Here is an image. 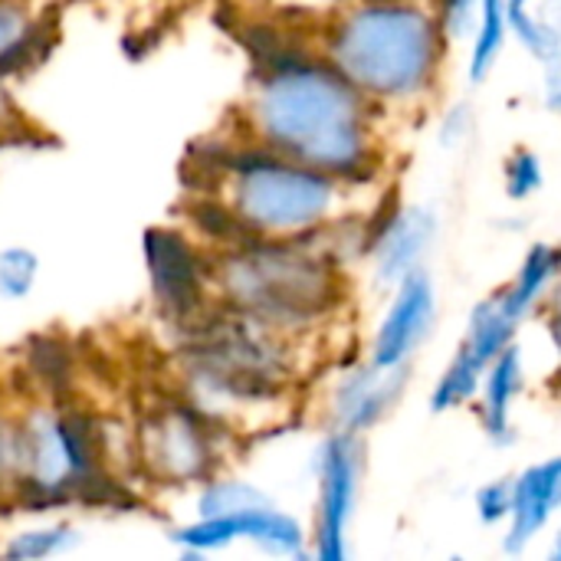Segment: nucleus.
<instances>
[{
    "instance_id": "f257e3e1",
    "label": "nucleus",
    "mask_w": 561,
    "mask_h": 561,
    "mask_svg": "<svg viewBox=\"0 0 561 561\" xmlns=\"http://www.w3.org/2000/svg\"><path fill=\"white\" fill-rule=\"evenodd\" d=\"M263 138L309 168L352 174L365 161L362 105L352 82L312 62H286L253 105Z\"/></svg>"
},
{
    "instance_id": "f03ea898",
    "label": "nucleus",
    "mask_w": 561,
    "mask_h": 561,
    "mask_svg": "<svg viewBox=\"0 0 561 561\" xmlns=\"http://www.w3.org/2000/svg\"><path fill=\"white\" fill-rule=\"evenodd\" d=\"M339 72L378 95L414 92L434 66V23L414 7H368L335 36Z\"/></svg>"
},
{
    "instance_id": "7ed1b4c3",
    "label": "nucleus",
    "mask_w": 561,
    "mask_h": 561,
    "mask_svg": "<svg viewBox=\"0 0 561 561\" xmlns=\"http://www.w3.org/2000/svg\"><path fill=\"white\" fill-rule=\"evenodd\" d=\"M99 457L92 431L82 417H59L49 411L33 414L20 427V490L36 506L62 503L72 496L99 493Z\"/></svg>"
},
{
    "instance_id": "20e7f679",
    "label": "nucleus",
    "mask_w": 561,
    "mask_h": 561,
    "mask_svg": "<svg viewBox=\"0 0 561 561\" xmlns=\"http://www.w3.org/2000/svg\"><path fill=\"white\" fill-rule=\"evenodd\" d=\"M233 207L247 230H299L316 224L332 204V181L312 168L286 164L270 154H237Z\"/></svg>"
},
{
    "instance_id": "39448f33",
    "label": "nucleus",
    "mask_w": 561,
    "mask_h": 561,
    "mask_svg": "<svg viewBox=\"0 0 561 561\" xmlns=\"http://www.w3.org/2000/svg\"><path fill=\"white\" fill-rule=\"evenodd\" d=\"M227 296L253 316L299 319L329 296L325 266L286 247H247L224 263Z\"/></svg>"
},
{
    "instance_id": "423d86ee",
    "label": "nucleus",
    "mask_w": 561,
    "mask_h": 561,
    "mask_svg": "<svg viewBox=\"0 0 561 561\" xmlns=\"http://www.w3.org/2000/svg\"><path fill=\"white\" fill-rule=\"evenodd\" d=\"M141 454L154 477L168 483L201 480L210 470V431L207 424L187 408H164L158 411L141 431Z\"/></svg>"
},
{
    "instance_id": "0eeeda50",
    "label": "nucleus",
    "mask_w": 561,
    "mask_h": 561,
    "mask_svg": "<svg viewBox=\"0 0 561 561\" xmlns=\"http://www.w3.org/2000/svg\"><path fill=\"white\" fill-rule=\"evenodd\" d=\"M237 539H250L260 542L270 552H299L302 546V529L276 513L273 506H253V510H240V513H224V516H204L197 526L178 529L174 542L194 549V552H210V549H224Z\"/></svg>"
},
{
    "instance_id": "6e6552de",
    "label": "nucleus",
    "mask_w": 561,
    "mask_h": 561,
    "mask_svg": "<svg viewBox=\"0 0 561 561\" xmlns=\"http://www.w3.org/2000/svg\"><path fill=\"white\" fill-rule=\"evenodd\" d=\"M355 483H358V447L348 434H335L322 450L319 556L325 561L345 559V529L355 506Z\"/></svg>"
},
{
    "instance_id": "1a4fd4ad",
    "label": "nucleus",
    "mask_w": 561,
    "mask_h": 561,
    "mask_svg": "<svg viewBox=\"0 0 561 561\" xmlns=\"http://www.w3.org/2000/svg\"><path fill=\"white\" fill-rule=\"evenodd\" d=\"M145 260L158 302L174 316H191L204 296V273L187 240L171 230H148Z\"/></svg>"
},
{
    "instance_id": "9d476101",
    "label": "nucleus",
    "mask_w": 561,
    "mask_h": 561,
    "mask_svg": "<svg viewBox=\"0 0 561 561\" xmlns=\"http://www.w3.org/2000/svg\"><path fill=\"white\" fill-rule=\"evenodd\" d=\"M434 319V289L431 279L424 273H408L398 302L391 306L378 342H375V365L394 371L411 352L414 345L427 335Z\"/></svg>"
},
{
    "instance_id": "9b49d317",
    "label": "nucleus",
    "mask_w": 561,
    "mask_h": 561,
    "mask_svg": "<svg viewBox=\"0 0 561 561\" xmlns=\"http://www.w3.org/2000/svg\"><path fill=\"white\" fill-rule=\"evenodd\" d=\"M561 506V457L526 470L516 480L513 493V529L506 539L510 552H523V546L552 519Z\"/></svg>"
},
{
    "instance_id": "f8f14e48",
    "label": "nucleus",
    "mask_w": 561,
    "mask_h": 561,
    "mask_svg": "<svg viewBox=\"0 0 561 561\" xmlns=\"http://www.w3.org/2000/svg\"><path fill=\"white\" fill-rule=\"evenodd\" d=\"M381 371L388 368H371V371H358L352 375L342 388H339V421L342 427L352 434V431H362L368 424H375L381 417V411L391 404L394 391H398V375L391 378H381Z\"/></svg>"
},
{
    "instance_id": "ddd939ff",
    "label": "nucleus",
    "mask_w": 561,
    "mask_h": 561,
    "mask_svg": "<svg viewBox=\"0 0 561 561\" xmlns=\"http://www.w3.org/2000/svg\"><path fill=\"white\" fill-rule=\"evenodd\" d=\"M431 237V217L421 210L401 214L378 243V263L385 279H404Z\"/></svg>"
},
{
    "instance_id": "4468645a",
    "label": "nucleus",
    "mask_w": 561,
    "mask_h": 561,
    "mask_svg": "<svg viewBox=\"0 0 561 561\" xmlns=\"http://www.w3.org/2000/svg\"><path fill=\"white\" fill-rule=\"evenodd\" d=\"M516 329V319L506 312L503 299H490L483 302L477 312H473V322H470V339L463 345V352L480 365V368H490L500 352L510 345V335Z\"/></svg>"
},
{
    "instance_id": "2eb2a0df",
    "label": "nucleus",
    "mask_w": 561,
    "mask_h": 561,
    "mask_svg": "<svg viewBox=\"0 0 561 561\" xmlns=\"http://www.w3.org/2000/svg\"><path fill=\"white\" fill-rule=\"evenodd\" d=\"M523 385V368H519V352L516 348H503L500 358L493 362L490 368V378H486V427L496 440L506 437L510 431V408H513V398Z\"/></svg>"
},
{
    "instance_id": "dca6fc26",
    "label": "nucleus",
    "mask_w": 561,
    "mask_h": 561,
    "mask_svg": "<svg viewBox=\"0 0 561 561\" xmlns=\"http://www.w3.org/2000/svg\"><path fill=\"white\" fill-rule=\"evenodd\" d=\"M556 270H559V256H556V250H549V247H536V250L526 256L516 286L503 296V306H506V312H510L516 322H519V319L526 316V309L542 296V289L549 286V279H552Z\"/></svg>"
},
{
    "instance_id": "f3484780",
    "label": "nucleus",
    "mask_w": 561,
    "mask_h": 561,
    "mask_svg": "<svg viewBox=\"0 0 561 561\" xmlns=\"http://www.w3.org/2000/svg\"><path fill=\"white\" fill-rule=\"evenodd\" d=\"M36 39H39V26L30 23L16 3L0 0V76L20 69L23 59H33Z\"/></svg>"
},
{
    "instance_id": "a211bd4d",
    "label": "nucleus",
    "mask_w": 561,
    "mask_h": 561,
    "mask_svg": "<svg viewBox=\"0 0 561 561\" xmlns=\"http://www.w3.org/2000/svg\"><path fill=\"white\" fill-rule=\"evenodd\" d=\"M506 0H483V26H480V36L473 43V62H470V76L473 82H480L493 59L500 56L503 49V39H506Z\"/></svg>"
},
{
    "instance_id": "6ab92c4d",
    "label": "nucleus",
    "mask_w": 561,
    "mask_h": 561,
    "mask_svg": "<svg viewBox=\"0 0 561 561\" xmlns=\"http://www.w3.org/2000/svg\"><path fill=\"white\" fill-rule=\"evenodd\" d=\"M506 20H510V26L516 30V36L552 69V66H559L561 59V36L559 30H552V26H546V23H539V20H533L529 13H526V0H506Z\"/></svg>"
},
{
    "instance_id": "aec40b11",
    "label": "nucleus",
    "mask_w": 561,
    "mask_h": 561,
    "mask_svg": "<svg viewBox=\"0 0 561 561\" xmlns=\"http://www.w3.org/2000/svg\"><path fill=\"white\" fill-rule=\"evenodd\" d=\"M39 273V260L26 247H7L0 250V296L16 302L26 299Z\"/></svg>"
},
{
    "instance_id": "412c9836",
    "label": "nucleus",
    "mask_w": 561,
    "mask_h": 561,
    "mask_svg": "<svg viewBox=\"0 0 561 561\" xmlns=\"http://www.w3.org/2000/svg\"><path fill=\"white\" fill-rule=\"evenodd\" d=\"M480 375H483V368L467 352H460L454 358V365L447 368V375L440 378L437 391H434V411H447V408L463 404L480 388Z\"/></svg>"
},
{
    "instance_id": "4be33fe9",
    "label": "nucleus",
    "mask_w": 561,
    "mask_h": 561,
    "mask_svg": "<svg viewBox=\"0 0 561 561\" xmlns=\"http://www.w3.org/2000/svg\"><path fill=\"white\" fill-rule=\"evenodd\" d=\"M253 506H270V503L263 500V493H256L247 483H217L201 496V516H224Z\"/></svg>"
},
{
    "instance_id": "5701e85b",
    "label": "nucleus",
    "mask_w": 561,
    "mask_h": 561,
    "mask_svg": "<svg viewBox=\"0 0 561 561\" xmlns=\"http://www.w3.org/2000/svg\"><path fill=\"white\" fill-rule=\"evenodd\" d=\"M76 542V533L66 526H53V529H39V533H20L13 539V546L7 549L10 559H46L56 556L62 549H69Z\"/></svg>"
},
{
    "instance_id": "b1692460",
    "label": "nucleus",
    "mask_w": 561,
    "mask_h": 561,
    "mask_svg": "<svg viewBox=\"0 0 561 561\" xmlns=\"http://www.w3.org/2000/svg\"><path fill=\"white\" fill-rule=\"evenodd\" d=\"M539 184H542L539 158L529 154V151L516 154L513 164H510V194H513V197H529Z\"/></svg>"
},
{
    "instance_id": "393cba45",
    "label": "nucleus",
    "mask_w": 561,
    "mask_h": 561,
    "mask_svg": "<svg viewBox=\"0 0 561 561\" xmlns=\"http://www.w3.org/2000/svg\"><path fill=\"white\" fill-rule=\"evenodd\" d=\"M513 493H516V483H490V486H483L480 496H477L483 523H500L503 516H510L513 513Z\"/></svg>"
},
{
    "instance_id": "a878e982",
    "label": "nucleus",
    "mask_w": 561,
    "mask_h": 561,
    "mask_svg": "<svg viewBox=\"0 0 561 561\" xmlns=\"http://www.w3.org/2000/svg\"><path fill=\"white\" fill-rule=\"evenodd\" d=\"M20 483V427L0 417V486Z\"/></svg>"
},
{
    "instance_id": "bb28decb",
    "label": "nucleus",
    "mask_w": 561,
    "mask_h": 561,
    "mask_svg": "<svg viewBox=\"0 0 561 561\" xmlns=\"http://www.w3.org/2000/svg\"><path fill=\"white\" fill-rule=\"evenodd\" d=\"M473 3L477 0H447V16H450V30L454 33H467L470 16H473Z\"/></svg>"
},
{
    "instance_id": "cd10ccee",
    "label": "nucleus",
    "mask_w": 561,
    "mask_h": 561,
    "mask_svg": "<svg viewBox=\"0 0 561 561\" xmlns=\"http://www.w3.org/2000/svg\"><path fill=\"white\" fill-rule=\"evenodd\" d=\"M552 332H556V342H559V348H561V316L556 319V325H552Z\"/></svg>"
},
{
    "instance_id": "c85d7f7f",
    "label": "nucleus",
    "mask_w": 561,
    "mask_h": 561,
    "mask_svg": "<svg viewBox=\"0 0 561 561\" xmlns=\"http://www.w3.org/2000/svg\"><path fill=\"white\" fill-rule=\"evenodd\" d=\"M552 105H559V108H561V89L556 92V95H552Z\"/></svg>"
},
{
    "instance_id": "c756f323",
    "label": "nucleus",
    "mask_w": 561,
    "mask_h": 561,
    "mask_svg": "<svg viewBox=\"0 0 561 561\" xmlns=\"http://www.w3.org/2000/svg\"><path fill=\"white\" fill-rule=\"evenodd\" d=\"M556 559H561V539H559V546H556Z\"/></svg>"
}]
</instances>
